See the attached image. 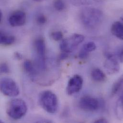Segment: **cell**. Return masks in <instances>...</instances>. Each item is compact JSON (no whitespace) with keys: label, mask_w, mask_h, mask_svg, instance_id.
Instances as JSON below:
<instances>
[{"label":"cell","mask_w":123,"mask_h":123,"mask_svg":"<svg viewBox=\"0 0 123 123\" xmlns=\"http://www.w3.org/2000/svg\"><path fill=\"white\" fill-rule=\"evenodd\" d=\"M80 19L83 25L88 29H94L99 26L104 19L103 12L97 8L86 7L81 10Z\"/></svg>","instance_id":"cell-1"},{"label":"cell","mask_w":123,"mask_h":123,"mask_svg":"<svg viewBox=\"0 0 123 123\" xmlns=\"http://www.w3.org/2000/svg\"><path fill=\"white\" fill-rule=\"evenodd\" d=\"M27 106L21 99H14L10 101L7 106L6 113L12 119L18 120L22 118L27 113Z\"/></svg>","instance_id":"cell-2"},{"label":"cell","mask_w":123,"mask_h":123,"mask_svg":"<svg viewBox=\"0 0 123 123\" xmlns=\"http://www.w3.org/2000/svg\"><path fill=\"white\" fill-rule=\"evenodd\" d=\"M39 103L43 109L49 113L54 114L58 110V97L50 91H45L40 93L39 96Z\"/></svg>","instance_id":"cell-3"},{"label":"cell","mask_w":123,"mask_h":123,"mask_svg":"<svg viewBox=\"0 0 123 123\" xmlns=\"http://www.w3.org/2000/svg\"><path fill=\"white\" fill-rule=\"evenodd\" d=\"M84 39V37L79 34H73L69 38L62 39L60 45L62 52L68 54L71 53Z\"/></svg>","instance_id":"cell-4"},{"label":"cell","mask_w":123,"mask_h":123,"mask_svg":"<svg viewBox=\"0 0 123 123\" xmlns=\"http://www.w3.org/2000/svg\"><path fill=\"white\" fill-rule=\"evenodd\" d=\"M0 91L5 95L15 97L20 93L19 88L16 82L9 78H2L0 80Z\"/></svg>","instance_id":"cell-5"},{"label":"cell","mask_w":123,"mask_h":123,"mask_svg":"<svg viewBox=\"0 0 123 123\" xmlns=\"http://www.w3.org/2000/svg\"><path fill=\"white\" fill-rule=\"evenodd\" d=\"M35 49L37 53V66L40 70L46 69V47L45 41L42 38L37 39L35 42Z\"/></svg>","instance_id":"cell-6"},{"label":"cell","mask_w":123,"mask_h":123,"mask_svg":"<svg viewBox=\"0 0 123 123\" xmlns=\"http://www.w3.org/2000/svg\"><path fill=\"white\" fill-rule=\"evenodd\" d=\"M105 56L106 60L104 63V68L107 73L110 75L117 73L120 70L119 61L115 54L107 52L105 53Z\"/></svg>","instance_id":"cell-7"},{"label":"cell","mask_w":123,"mask_h":123,"mask_svg":"<svg viewBox=\"0 0 123 123\" xmlns=\"http://www.w3.org/2000/svg\"><path fill=\"white\" fill-rule=\"evenodd\" d=\"M101 103L95 98L84 96L81 97L79 103L80 109L86 112H94L97 111L100 107Z\"/></svg>","instance_id":"cell-8"},{"label":"cell","mask_w":123,"mask_h":123,"mask_svg":"<svg viewBox=\"0 0 123 123\" xmlns=\"http://www.w3.org/2000/svg\"><path fill=\"white\" fill-rule=\"evenodd\" d=\"M83 80L81 76L75 75L68 80L66 92L68 95H71L79 92L82 88Z\"/></svg>","instance_id":"cell-9"},{"label":"cell","mask_w":123,"mask_h":123,"mask_svg":"<svg viewBox=\"0 0 123 123\" xmlns=\"http://www.w3.org/2000/svg\"><path fill=\"white\" fill-rule=\"evenodd\" d=\"M26 16L25 12L17 10L13 12L9 16L8 21L10 25L13 27L23 25L26 22Z\"/></svg>","instance_id":"cell-10"},{"label":"cell","mask_w":123,"mask_h":123,"mask_svg":"<svg viewBox=\"0 0 123 123\" xmlns=\"http://www.w3.org/2000/svg\"><path fill=\"white\" fill-rule=\"evenodd\" d=\"M111 33L116 37L123 40V24L117 21L113 24L111 28Z\"/></svg>","instance_id":"cell-11"},{"label":"cell","mask_w":123,"mask_h":123,"mask_svg":"<svg viewBox=\"0 0 123 123\" xmlns=\"http://www.w3.org/2000/svg\"><path fill=\"white\" fill-rule=\"evenodd\" d=\"M23 67L25 72L27 73V74L29 75L32 79H34L35 77H36L37 74V70L36 69L32 62L30 61H25L23 64Z\"/></svg>","instance_id":"cell-12"},{"label":"cell","mask_w":123,"mask_h":123,"mask_svg":"<svg viewBox=\"0 0 123 123\" xmlns=\"http://www.w3.org/2000/svg\"><path fill=\"white\" fill-rule=\"evenodd\" d=\"M91 77L93 80L98 82H103L106 79L105 74L98 68H95L92 69L91 72Z\"/></svg>","instance_id":"cell-13"},{"label":"cell","mask_w":123,"mask_h":123,"mask_svg":"<svg viewBox=\"0 0 123 123\" xmlns=\"http://www.w3.org/2000/svg\"><path fill=\"white\" fill-rule=\"evenodd\" d=\"M115 114L119 120L123 119V95L122 94L117 99L115 106Z\"/></svg>","instance_id":"cell-14"},{"label":"cell","mask_w":123,"mask_h":123,"mask_svg":"<svg viewBox=\"0 0 123 123\" xmlns=\"http://www.w3.org/2000/svg\"><path fill=\"white\" fill-rule=\"evenodd\" d=\"M0 43L3 46H9L12 44L15 40V38L14 37L11 35H7L2 32H0Z\"/></svg>","instance_id":"cell-15"},{"label":"cell","mask_w":123,"mask_h":123,"mask_svg":"<svg viewBox=\"0 0 123 123\" xmlns=\"http://www.w3.org/2000/svg\"><path fill=\"white\" fill-rule=\"evenodd\" d=\"M123 86V77L120 78L113 84L111 90V95L113 96L117 94Z\"/></svg>","instance_id":"cell-16"},{"label":"cell","mask_w":123,"mask_h":123,"mask_svg":"<svg viewBox=\"0 0 123 123\" xmlns=\"http://www.w3.org/2000/svg\"><path fill=\"white\" fill-rule=\"evenodd\" d=\"M96 49V45L93 42H89L84 44L81 49L89 53L94 51Z\"/></svg>","instance_id":"cell-17"},{"label":"cell","mask_w":123,"mask_h":123,"mask_svg":"<svg viewBox=\"0 0 123 123\" xmlns=\"http://www.w3.org/2000/svg\"><path fill=\"white\" fill-rule=\"evenodd\" d=\"M53 5L55 9L58 11H62L65 8V3L62 0H55Z\"/></svg>","instance_id":"cell-18"},{"label":"cell","mask_w":123,"mask_h":123,"mask_svg":"<svg viewBox=\"0 0 123 123\" xmlns=\"http://www.w3.org/2000/svg\"><path fill=\"white\" fill-rule=\"evenodd\" d=\"M51 37L55 41H59L63 39V35L61 31H55L51 34Z\"/></svg>","instance_id":"cell-19"},{"label":"cell","mask_w":123,"mask_h":123,"mask_svg":"<svg viewBox=\"0 0 123 123\" xmlns=\"http://www.w3.org/2000/svg\"><path fill=\"white\" fill-rule=\"evenodd\" d=\"M118 59V61L121 63L123 62V46L119 47L114 53Z\"/></svg>","instance_id":"cell-20"},{"label":"cell","mask_w":123,"mask_h":123,"mask_svg":"<svg viewBox=\"0 0 123 123\" xmlns=\"http://www.w3.org/2000/svg\"><path fill=\"white\" fill-rule=\"evenodd\" d=\"M46 17L43 14H39L37 18V22L39 25H43L47 23Z\"/></svg>","instance_id":"cell-21"},{"label":"cell","mask_w":123,"mask_h":123,"mask_svg":"<svg viewBox=\"0 0 123 123\" xmlns=\"http://www.w3.org/2000/svg\"><path fill=\"white\" fill-rule=\"evenodd\" d=\"M71 3L76 6H80L87 4L88 0H69Z\"/></svg>","instance_id":"cell-22"},{"label":"cell","mask_w":123,"mask_h":123,"mask_svg":"<svg viewBox=\"0 0 123 123\" xmlns=\"http://www.w3.org/2000/svg\"><path fill=\"white\" fill-rule=\"evenodd\" d=\"M0 72L2 73H8L9 72V68L6 63H3L0 65Z\"/></svg>","instance_id":"cell-23"},{"label":"cell","mask_w":123,"mask_h":123,"mask_svg":"<svg viewBox=\"0 0 123 123\" xmlns=\"http://www.w3.org/2000/svg\"><path fill=\"white\" fill-rule=\"evenodd\" d=\"M88 55H89L88 53L82 49H81V50H80V51L79 53L78 57L80 59H86V58H87Z\"/></svg>","instance_id":"cell-24"},{"label":"cell","mask_w":123,"mask_h":123,"mask_svg":"<svg viewBox=\"0 0 123 123\" xmlns=\"http://www.w3.org/2000/svg\"><path fill=\"white\" fill-rule=\"evenodd\" d=\"M69 55V54H68V53L62 52V53L61 54V55H60V57H59L60 61H63V60H65L68 57Z\"/></svg>","instance_id":"cell-25"},{"label":"cell","mask_w":123,"mask_h":123,"mask_svg":"<svg viewBox=\"0 0 123 123\" xmlns=\"http://www.w3.org/2000/svg\"><path fill=\"white\" fill-rule=\"evenodd\" d=\"M108 120L105 119V118H99L97 120H96L94 123H108Z\"/></svg>","instance_id":"cell-26"},{"label":"cell","mask_w":123,"mask_h":123,"mask_svg":"<svg viewBox=\"0 0 123 123\" xmlns=\"http://www.w3.org/2000/svg\"><path fill=\"white\" fill-rule=\"evenodd\" d=\"M14 57L16 59L18 60H21L23 59V55L18 52H16L14 53Z\"/></svg>","instance_id":"cell-27"},{"label":"cell","mask_w":123,"mask_h":123,"mask_svg":"<svg viewBox=\"0 0 123 123\" xmlns=\"http://www.w3.org/2000/svg\"><path fill=\"white\" fill-rule=\"evenodd\" d=\"M93 0V1H94L95 2L100 3V2H103L105 1V0Z\"/></svg>","instance_id":"cell-28"},{"label":"cell","mask_w":123,"mask_h":123,"mask_svg":"<svg viewBox=\"0 0 123 123\" xmlns=\"http://www.w3.org/2000/svg\"><path fill=\"white\" fill-rule=\"evenodd\" d=\"M2 19V13L0 11V22H1Z\"/></svg>","instance_id":"cell-29"},{"label":"cell","mask_w":123,"mask_h":123,"mask_svg":"<svg viewBox=\"0 0 123 123\" xmlns=\"http://www.w3.org/2000/svg\"><path fill=\"white\" fill-rule=\"evenodd\" d=\"M121 18L122 20V21H123V15H122V17H121Z\"/></svg>","instance_id":"cell-30"},{"label":"cell","mask_w":123,"mask_h":123,"mask_svg":"<svg viewBox=\"0 0 123 123\" xmlns=\"http://www.w3.org/2000/svg\"><path fill=\"white\" fill-rule=\"evenodd\" d=\"M35 0V1H40V0Z\"/></svg>","instance_id":"cell-31"}]
</instances>
